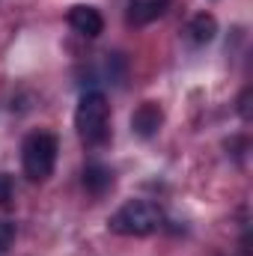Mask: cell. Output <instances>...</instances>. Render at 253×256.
Segmentation results:
<instances>
[{"label": "cell", "instance_id": "cell-1", "mask_svg": "<svg viewBox=\"0 0 253 256\" xmlns=\"http://www.w3.org/2000/svg\"><path fill=\"white\" fill-rule=\"evenodd\" d=\"M74 131L86 146H102L110 134V104L104 92L90 90L80 96L74 108Z\"/></svg>", "mask_w": 253, "mask_h": 256}, {"label": "cell", "instance_id": "cell-2", "mask_svg": "<svg viewBox=\"0 0 253 256\" xmlns=\"http://www.w3.org/2000/svg\"><path fill=\"white\" fill-rule=\"evenodd\" d=\"M161 220H164V214H161V208L155 202H149V200H128L126 206H120L110 214L108 226L116 236H149V232H155L161 226Z\"/></svg>", "mask_w": 253, "mask_h": 256}, {"label": "cell", "instance_id": "cell-3", "mask_svg": "<svg viewBox=\"0 0 253 256\" xmlns=\"http://www.w3.org/2000/svg\"><path fill=\"white\" fill-rule=\"evenodd\" d=\"M57 152H60V143L54 134L48 131H33L24 146H21V167H24V176L30 182H45L51 173H54V164H57Z\"/></svg>", "mask_w": 253, "mask_h": 256}, {"label": "cell", "instance_id": "cell-4", "mask_svg": "<svg viewBox=\"0 0 253 256\" xmlns=\"http://www.w3.org/2000/svg\"><path fill=\"white\" fill-rule=\"evenodd\" d=\"M68 27L84 36V39H98L102 30H104V18L96 6H86V3H78L68 9Z\"/></svg>", "mask_w": 253, "mask_h": 256}, {"label": "cell", "instance_id": "cell-5", "mask_svg": "<svg viewBox=\"0 0 253 256\" xmlns=\"http://www.w3.org/2000/svg\"><path fill=\"white\" fill-rule=\"evenodd\" d=\"M161 126H164V110H161L158 102H143V104L131 114V131H134L137 137H143V140L155 137V134L161 131Z\"/></svg>", "mask_w": 253, "mask_h": 256}, {"label": "cell", "instance_id": "cell-6", "mask_svg": "<svg viewBox=\"0 0 253 256\" xmlns=\"http://www.w3.org/2000/svg\"><path fill=\"white\" fill-rule=\"evenodd\" d=\"M170 9V0H128L126 3V21L134 27L158 21Z\"/></svg>", "mask_w": 253, "mask_h": 256}, {"label": "cell", "instance_id": "cell-7", "mask_svg": "<svg viewBox=\"0 0 253 256\" xmlns=\"http://www.w3.org/2000/svg\"><path fill=\"white\" fill-rule=\"evenodd\" d=\"M185 33H188V39L194 45H208V42L218 36V18H214L212 12H196L188 21Z\"/></svg>", "mask_w": 253, "mask_h": 256}, {"label": "cell", "instance_id": "cell-8", "mask_svg": "<svg viewBox=\"0 0 253 256\" xmlns=\"http://www.w3.org/2000/svg\"><path fill=\"white\" fill-rule=\"evenodd\" d=\"M84 188L92 196H102L114 188V170H108L104 164H86L84 170Z\"/></svg>", "mask_w": 253, "mask_h": 256}, {"label": "cell", "instance_id": "cell-9", "mask_svg": "<svg viewBox=\"0 0 253 256\" xmlns=\"http://www.w3.org/2000/svg\"><path fill=\"white\" fill-rule=\"evenodd\" d=\"M15 242V224L12 220H0V256L6 254Z\"/></svg>", "mask_w": 253, "mask_h": 256}, {"label": "cell", "instance_id": "cell-10", "mask_svg": "<svg viewBox=\"0 0 253 256\" xmlns=\"http://www.w3.org/2000/svg\"><path fill=\"white\" fill-rule=\"evenodd\" d=\"M250 96H253L250 86L238 96V116H242V120H250Z\"/></svg>", "mask_w": 253, "mask_h": 256}, {"label": "cell", "instance_id": "cell-11", "mask_svg": "<svg viewBox=\"0 0 253 256\" xmlns=\"http://www.w3.org/2000/svg\"><path fill=\"white\" fill-rule=\"evenodd\" d=\"M12 200V179L6 173H0V206H6Z\"/></svg>", "mask_w": 253, "mask_h": 256}]
</instances>
